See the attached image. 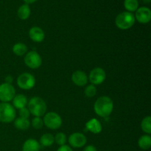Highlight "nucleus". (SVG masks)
I'll list each match as a JSON object with an SVG mask.
<instances>
[{
	"label": "nucleus",
	"instance_id": "nucleus-7",
	"mask_svg": "<svg viewBox=\"0 0 151 151\" xmlns=\"http://www.w3.org/2000/svg\"><path fill=\"white\" fill-rule=\"evenodd\" d=\"M16 96V90L11 84L2 83L0 85V100L2 103H8Z\"/></svg>",
	"mask_w": 151,
	"mask_h": 151
},
{
	"label": "nucleus",
	"instance_id": "nucleus-1",
	"mask_svg": "<svg viewBox=\"0 0 151 151\" xmlns=\"http://www.w3.org/2000/svg\"><path fill=\"white\" fill-rule=\"evenodd\" d=\"M94 109L97 115L101 117H107L113 111V101L107 96L99 97L94 103Z\"/></svg>",
	"mask_w": 151,
	"mask_h": 151
},
{
	"label": "nucleus",
	"instance_id": "nucleus-19",
	"mask_svg": "<svg viewBox=\"0 0 151 151\" xmlns=\"http://www.w3.org/2000/svg\"><path fill=\"white\" fill-rule=\"evenodd\" d=\"M30 122L28 120V119H23V118L19 117L15 119L14 121V126L17 129L22 130V131H25L29 128Z\"/></svg>",
	"mask_w": 151,
	"mask_h": 151
},
{
	"label": "nucleus",
	"instance_id": "nucleus-3",
	"mask_svg": "<svg viewBox=\"0 0 151 151\" xmlns=\"http://www.w3.org/2000/svg\"><path fill=\"white\" fill-rule=\"evenodd\" d=\"M135 20V16L132 13L125 11L117 15L115 19V24L119 29L125 30L134 26Z\"/></svg>",
	"mask_w": 151,
	"mask_h": 151
},
{
	"label": "nucleus",
	"instance_id": "nucleus-20",
	"mask_svg": "<svg viewBox=\"0 0 151 151\" xmlns=\"http://www.w3.org/2000/svg\"><path fill=\"white\" fill-rule=\"evenodd\" d=\"M55 142L54 137L51 134H44L40 139V145L43 147H50Z\"/></svg>",
	"mask_w": 151,
	"mask_h": 151
},
{
	"label": "nucleus",
	"instance_id": "nucleus-5",
	"mask_svg": "<svg viewBox=\"0 0 151 151\" xmlns=\"http://www.w3.org/2000/svg\"><path fill=\"white\" fill-rule=\"evenodd\" d=\"M43 122L47 128L52 130L58 129L62 125L61 117L55 112H49L46 114L43 119Z\"/></svg>",
	"mask_w": 151,
	"mask_h": 151
},
{
	"label": "nucleus",
	"instance_id": "nucleus-12",
	"mask_svg": "<svg viewBox=\"0 0 151 151\" xmlns=\"http://www.w3.org/2000/svg\"><path fill=\"white\" fill-rule=\"evenodd\" d=\"M72 81L78 86H84L88 83V77L84 72L78 70L72 74Z\"/></svg>",
	"mask_w": 151,
	"mask_h": 151
},
{
	"label": "nucleus",
	"instance_id": "nucleus-21",
	"mask_svg": "<svg viewBox=\"0 0 151 151\" xmlns=\"http://www.w3.org/2000/svg\"><path fill=\"white\" fill-rule=\"evenodd\" d=\"M13 52L18 56H22L27 52V47L23 43H17L13 47Z\"/></svg>",
	"mask_w": 151,
	"mask_h": 151
},
{
	"label": "nucleus",
	"instance_id": "nucleus-16",
	"mask_svg": "<svg viewBox=\"0 0 151 151\" xmlns=\"http://www.w3.org/2000/svg\"><path fill=\"white\" fill-rule=\"evenodd\" d=\"M27 104V99L24 94H18L13 99V107L17 109L26 107Z\"/></svg>",
	"mask_w": 151,
	"mask_h": 151
},
{
	"label": "nucleus",
	"instance_id": "nucleus-27",
	"mask_svg": "<svg viewBox=\"0 0 151 151\" xmlns=\"http://www.w3.org/2000/svg\"><path fill=\"white\" fill-rule=\"evenodd\" d=\"M19 113L20 117L23 118V119H28L29 117V115H30V112L28 110L27 108L26 107L19 109Z\"/></svg>",
	"mask_w": 151,
	"mask_h": 151
},
{
	"label": "nucleus",
	"instance_id": "nucleus-18",
	"mask_svg": "<svg viewBox=\"0 0 151 151\" xmlns=\"http://www.w3.org/2000/svg\"><path fill=\"white\" fill-rule=\"evenodd\" d=\"M18 16L22 20H26L30 16V8L27 4H22L20 6L17 12Z\"/></svg>",
	"mask_w": 151,
	"mask_h": 151
},
{
	"label": "nucleus",
	"instance_id": "nucleus-29",
	"mask_svg": "<svg viewBox=\"0 0 151 151\" xmlns=\"http://www.w3.org/2000/svg\"><path fill=\"white\" fill-rule=\"evenodd\" d=\"M83 151H97V148L93 145H88L84 148Z\"/></svg>",
	"mask_w": 151,
	"mask_h": 151
},
{
	"label": "nucleus",
	"instance_id": "nucleus-26",
	"mask_svg": "<svg viewBox=\"0 0 151 151\" xmlns=\"http://www.w3.org/2000/svg\"><path fill=\"white\" fill-rule=\"evenodd\" d=\"M43 125H44V122H43V119L41 117H37V116H35V118L32 119V126L35 129H41V128H42Z\"/></svg>",
	"mask_w": 151,
	"mask_h": 151
},
{
	"label": "nucleus",
	"instance_id": "nucleus-2",
	"mask_svg": "<svg viewBox=\"0 0 151 151\" xmlns=\"http://www.w3.org/2000/svg\"><path fill=\"white\" fill-rule=\"evenodd\" d=\"M28 110L30 114L37 117L44 116L47 111V104L42 98L34 97L28 102Z\"/></svg>",
	"mask_w": 151,
	"mask_h": 151
},
{
	"label": "nucleus",
	"instance_id": "nucleus-25",
	"mask_svg": "<svg viewBox=\"0 0 151 151\" xmlns=\"http://www.w3.org/2000/svg\"><path fill=\"white\" fill-rule=\"evenodd\" d=\"M84 93H85V95L86 97H93L97 94V88L94 86V85L91 84V85L86 86V88L84 90Z\"/></svg>",
	"mask_w": 151,
	"mask_h": 151
},
{
	"label": "nucleus",
	"instance_id": "nucleus-31",
	"mask_svg": "<svg viewBox=\"0 0 151 151\" xmlns=\"http://www.w3.org/2000/svg\"><path fill=\"white\" fill-rule=\"evenodd\" d=\"M24 2H26V4H32V3L35 2V1H36L37 0H23Z\"/></svg>",
	"mask_w": 151,
	"mask_h": 151
},
{
	"label": "nucleus",
	"instance_id": "nucleus-30",
	"mask_svg": "<svg viewBox=\"0 0 151 151\" xmlns=\"http://www.w3.org/2000/svg\"><path fill=\"white\" fill-rule=\"evenodd\" d=\"M4 81H5L6 83L11 84L13 81V77L10 76V75H7V76L5 78V79H4Z\"/></svg>",
	"mask_w": 151,
	"mask_h": 151
},
{
	"label": "nucleus",
	"instance_id": "nucleus-8",
	"mask_svg": "<svg viewBox=\"0 0 151 151\" xmlns=\"http://www.w3.org/2000/svg\"><path fill=\"white\" fill-rule=\"evenodd\" d=\"M24 63L30 69H38L42 63L41 55L35 51H30L27 53L24 57Z\"/></svg>",
	"mask_w": 151,
	"mask_h": 151
},
{
	"label": "nucleus",
	"instance_id": "nucleus-10",
	"mask_svg": "<svg viewBox=\"0 0 151 151\" xmlns=\"http://www.w3.org/2000/svg\"><path fill=\"white\" fill-rule=\"evenodd\" d=\"M86 142V137L81 133H73L69 137V145L75 148H81V147L85 146Z\"/></svg>",
	"mask_w": 151,
	"mask_h": 151
},
{
	"label": "nucleus",
	"instance_id": "nucleus-13",
	"mask_svg": "<svg viewBox=\"0 0 151 151\" xmlns=\"http://www.w3.org/2000/svg\"><path fill=\"white\" fill-rule=\"evenodd\" d=\"M29 35L32 41L37 43L42 42L45 37L43 29L38 27H32V28H30L29 31Z\"/></svg>",
	"mask_w": 151,
	"mask_h": 151
},
{
	"label": "nucleus",
	"instance_id": "nucleus-4",
	"mask_svg": "<svg viewBox=\"0 0 151 151\" xmlns=\"http://www.w3.org/2000/svg\"><path fill=\"white\" fill-rule=\"evenodd\" d=\"M16 118V110L12 105L8 103H0V122L9 123Z\"/></svg>",
	"mask_w": 151,
	"mask_h": 151
},
{
	"label": "nucleus",
	"instance_id": "nucleus-14",
	"mask_svg": "<svg viewBox=\"0 0 151 151\" xmlns=\"http://www.w3.org/2000/svg\"><path fill=\"white\" fill-rule=\"evenodd\" d=\"M86 128L90 132L94 134H100L102 131V125L97 119H91L86 122Z\"/></svg>",
	"mask_w": 151,
	"mask_h": 151
},
{
	"label": "nucleus",
	"instance_id": "nucleus-17",
	"mask_svg": "<svg viewBox=\"0 0 151 151\" xmlns=\"http://www.w3.org/2000/svg\"><path fill=\"white\" fill-rule=\"evenodd\" d=\"M138 146L144 150H149L151 146V137L150 135H143L139 139Z\"/></svg>",
	"mask_w": 151,
	"mask_h": 151
},
{
	"label": "nucleus",
	"instance_id": "nucleus-6",
	"mask_svg": "<svg viewBox=\"0 0 151 151\" xmlns=\"http://www.w3.org/2000/svg\"><path fill=\"white\" fill-rule=\"evenodd\" d=\"M17 84L22 89L29 90L35 86V78L30 73H23L18 77Z\"/></svg>",
	"mask_w": 151,
	"mask_h": 151
},
{
	"label": "nucleus",
	"instance_id": "nucleus-9",
	"mask_svg": "<svg viewBox=\"0 0 151 151\" xmlns=\"http://www.w3.org/2000/svg\"><path fill=\"white\" fill-rule=\"evenodd\" d=\"M106 77V75L104 69L100 67H97L91 71L88 79L93 85H100L104 82Z\"/></svg>",
	"mask_w": 151,
	"mask_h": 151
},
{
	"label": "nucleus",
	"instance_id": "nucleus-28",
	"mask_svg": "<svg viewBox=\"0 0 151 151\" xmlns=\"http://www.w3.org/2000/svg\"><path fill=\"white\" fill-rule=\"evenodd\" d=\"M57 151H73L72 150V147H69V145H62L58 149Z\"/></svg>",
	"mask_w": 151,
	"mask_h": 151
},
{
	"label": "nucleus",
	"instance_id": "nucleus-15",
	"mask_svg": "<svg viewBox=\"0 0 151 151\" xmlns=\"http://www.w3.org/2000/svg\"><path fill=\"white\" fill-rule=\"evenodd\" d=\"M39 142L34 139H29L26 140L22 146V151H39Z\"/></svg>",
	"mask_w": 151,
	"mask_h": 151
},
{
	"label": "nucleus",
	"instance_id": "nucleus-23",
	"mask_svg": "<svg viewBox=\"0 0 151 151\" xmlns=\"http://www.w3.org/2000/svg\"><path fill=\"white\" fill-rule=\"evenodd\" d=\"M141 128L145 134L150 135L151 134V117L147 116L142 119L141 122Z\"/></svg>",
	"mask_w": 151,
	"mask_h": 151
},
{
	"label": "nucleus",
	"instance_id": "nucleus-32",
	"mask_svg": "<svg viewBox=\"0 0 151 151\" xmlns=\"http://www.w3.org/2000/svg\"><path fill=\"white\" fill-rule=\"evenodd\" d=\"M144 3H150L151 0H142Z\"/></svg>",
	"mask_w": 151,
	"mask_h": 151
},
{
	"label": "nucleus",
	"instance_id": "nucleus-22",
	"mask_svg": "<svg viewBox=\"0 0 151 151\" xmlns=\"http://www.w3.org/2000/svg\"><path fill=\"white\" fill-rule=\"evenodd\" d=\"M124 7L130 13L137 11V9L139 8L138 0H125Z\"/></svg>",
	"mask_w": 151,
	"mask_h": 151
},
{
	"label": "nucleus",
	"instance_id": "nucleus-11",
	"mask_svg": "<svg viewBox=\"0 0 151 151\" xmlns=\"http://www.w3.org/2000/svg\"><path fill=\"white\" fill-rule=\"evenodd\" d=\"M135 19H137L139 23L147 24L151 19V11L150 8L147 7H141L136 11Z\"/></svg>",
	"mask_w": 151,
	"mask_h": 151
},
{
	"label": "nucleus",
	"instance_id": "nucleus-24",
	"mask_svg": "<svg viewBox=\"0 0 151 151\" xmlns=\"http://www.w3.org/2000/svg\"><path fill=\"white\" fill-rule=\"evenodd\" d=\"M54 140L58 145L62 146L64 145L67 142V137H66V134L63 133H58L54 137Z\"/></svg>",
	"mask_w": 151,
	"mask_h": 151
}]
</instances>
